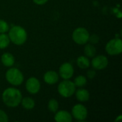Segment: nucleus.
Masks as SVG:
<instances>
[{"label": "nucleus", "mask_w": 122, "mask_h": 122, "mask_svg": "<svg viewBox=\"0 0 122 122\" xmlns=\"http://www.w3.org/2000/svg\"><path fill=\"white\" fill-rule=\"evenodd\" d=\"M1 62L6 67H11L15 63L14 56L9 52H5L1 56Z\"/></svg>", "instance_id": "nucleus-14"}, {"label": "nucleus", "mask_w": 122, "mask_h": 122, "mask_svg": "<svg viewBox=\"0 0 122 122\" xmlns=\"http://www.w3.org/2000/svg\"><path fill=\"white\" fill-rule=\"evenodd\" d=\"M89 32L84 27H78L72 32L73 41L79 45H84L89 41Z\"/></svg>", "instance_id": "nucleus-5"}, {"label": "nucleus", "mask_w": 122, "mask_h": 122, "mask_svg": "<svg viewBox=\"0 0 122 122\" xmlns=\"http://www.w3.org/2000/svg\"><path fill=\"white\" fill-rule=\"evenodd\" d=\"M72 119L71 114L66 110H58L54 115V120L56 122H71Z\"/></svg>", "instance_id": "nucleus-12"}, {"label": "nucleus", "mask_w": 122, "mask_h": 122, "mask_svg": "<svg viewBox=\"0 0 122 122\" xmlns=\"http://www.w3.org/2000/svg\"><path fill=\"white\" fill-rule=\"evenodd\" d=\"M92 66L96 70H103L106 69L109 64V60L104 55L94 56L90 61Z\"/></svg>", "instance_id": "nucleus-8"}, {"label": "nucleus", "mask_w": 122, "mask_h": 122, "mask_svg": "<svg viewBox=\"0 0 122 122\" xmlns=\"http://www.w3.org/2000/svg\"><path fill=\"white\" fill-rule=\"evenodd\" d=\"M71 116L79 122H84L88 117V110L85 106L81 104H75L71 109Z\"/></svg>", "instance_id": "nucleus-7"}, {"label": "nucleus", "mask_w": 122, "mask_h": 122, "mask_svg": "<svg viewBox=\"0 0 122 122\" xmlns=\"http://www.w3.org/2000/svg\"><path fill=\"white\" fill-rule=\"evenodd\" d=\"M20 104L21 105V107L26 109V110H31L35 107V102L34 100L29 97H22L21 101Z\"/></svg>", "instance_id": "nucleus-15"}, {"label": "nucleus", "mask_w": 122, "mask_h": 122, "mask_svg": "<svg viewBox=\"0 0 122 122\" xmlns=\"http://www.w3.org/2000/svg\"><path fill=\"white\" fill-rule=\"evenodd\" d=\"M4 104L10 108L17 107L21 101L22 94L21 91L14 87H9L4 89L1 94Z\"/></svg>", "instance_id": "nucleus-1"}, {"label": "nucleus", "mask_w": 122, "mask_h": 122, "mask_svg": "<svg viewBox=\"0 0 122 122\" xmlns=\"http://www.w3.org/2000/svg\"><path fill=\"white\" fill-rule=\"evenodd\" d=\"M99 40H100L99 36L97 34H93L89 35L88 42H89L90 44H94H94H98V43H99Z\"/></svg>", "instance_id": "nucleus-22"}, {"label": "nucleus", "mask_w": 122, "mask_h": 122, "mask_svg": "<svg viewBox=\"0 0 122 122\" xmlns=\"http://www.w3.org/2000/svg\"><path fill=\"white\" fill-rule=\"evenodd\" d=\"M9 29V26L8 23L3 19H0V34L6 33L8 32Z\"/></svg>", "instance_id": "nucleus-21"}, {"label": "nucleus", "mask_w": 122, "mask_h": 122, "mask_svg": "<svg viewBox=\"0 0 122 122\" xmlns=\"http://www.w3.org/2000/svg\"><path fill=\"white\" fill-rule=\"evenodd\" d=\"M84 45H85V46H84V54L86 56H87L88 58H93L94 56H96L97 49L94 44H92L87 42Z\"/></svg>", "instance_id": "nucleus-17"}, {"label": "nucleus", "mask_w": 122, "mask_h": 122, "mask_svg": "<svg viewBox=\"0 0 122 122\" xmlns=\"http://www.w3.org/2000/svg\"><path fill=\"white\" fill-rule=\"evenodd\" d=\"M9 121V117L6 113L0 109V122H7Z\"/></svg>", "instance_id": "nucleus-23"}, {"label": "nucleus", "mask_w": 122, "mask_h": 122, "mask_svg": "<svg viewBox=\"0 0 122 122\" xmlns=\"http://www.w3.org/2000/svg\"><path fill=\"white\" fill-rule=\"evenodd\" d=\"M8 36L10 41L17 46L23 45L26 41L28 37L26 29L19 25H14L9 28Z\"/></svg>", "instance_id": "nucleus-2"}, {"label": "nucleus", "mask_w": 122, "mask_h": 122, "mask_svg": "<svg viewBox=\"0 0 122 122\" xmlns=\"http://www.w3.org/2000/svg\"><path fill=\"white\" fill-rule=\"evenodd\" d=\"M105 50L109 55H119L122 52V40L119 38L109 40L105 46Z\"/></svg>", "instance_id": "nucleus-6"}, {"label": "nucleus", "mask_w": 122, "mask_h": 122, "mask_svg": "<svg viewBox=\"0 0 122 122\" xmlns=\"http://www.w3.org/2000/svg\"><path fill=\"white\" fill-rule=\"evenodd\" d=\"M76 64L77 66L81 69H88L90 65V61L89 58L86 56H79L76 59Z\"/></svg>", "instance_id": "nucleus-16"}, {"label": "nucleus", "mask_w": 122, "mask_h": 122, "mask_svg": "<svg viewBox=\"0 0 122 122\" xmlns=\"http://www.w3.org/2000/svg\"><path fill=\"white\" fill-rule=\"evenodd\" d=\"M58 74L63 79H70L74 74V66L69 62H64L59 66Z\"/></svg>", "instance_id": "nucleus-9"}, {"label": "nucleus", "mask_w": 122, "mask_h": 122, "mask_svg": "<svg viewBox=\"0 0 122 122\" xmlns=\"http://www.w3.org/2000/svg\"><path fill=\"white\" fill-rule=\"evenodd\" d=\"M6 80L11 85L17 86L21 85L24 80L22 72L16 67H9V69L5 73Z\"/></svg>", "instance_id": "nucleus-3"}, {"label": "nucleus", "mask_w": 122, "mask_h": 122, "mask_svg": "<svg viewBox=\"0 0 122 122\" xmlns=\"http://www.w3.org/2000/svg\"><path fill=\"white\" fill-rule=\"evenodd\" d=\"M32 1L34 4H36V5H39V6L44 5L49 1V0H32Z\"/></svg>", "instance_id": "nucleus-25"}, {"label": "nucleus", "mask_w": 122, "mask_h": 122, "mask_svg": "<svg viewBox=\"0 0 122 122\" xmlns=\"http://www.w3.org/2000/svg\"><path fill=\"white\" fill-rule=\"evenodd\" d=\"M122 119V115H119V116L118 117V118L115 119V122H119V120H121Z\"/></svg>", "instance_id": "nucleus-26"}, {"label": "nucleus", "mask_w": 122, "mask_h": 122, "mask_svg": "<svg viewBox=\"0 0 122 122\" xmlns=\"http://www.w3.org/2000/svg\"><path fill=\"white\" fill-rule=\"evenodd\" d=\"M96 75H97V72L94 70H89L86 72V76L88 79H94L96 76Z\"/></svg>", "instance_id": "nucleus-24"}, {"label": "nucleus", "mask_w": 122, "mask_h": 122, "mask_svg": "<svg viewBox=\"0 0 122 122\" xmlns=\"http://www.w3.org/2000/svg\"><path fill=\"white\" fill-rule=\"evenodd\" d=\"M59 79V74L53 70H49L45 72L44 74V81L46 84L49 85H54L56 84Z\"/></svg>", "instance_id": "nucleus-11"}, {"label": "nucleus", "mask_w": 122, "mask_h": 122, "mask_svg": "<svg viewBox=\"0 0 122 122\" xmlns=\"http://www.w3.org/2000/svg\"><path fill=\"white\" fill-rule=\"evenodd\" d=\"M25 87L26 91L31 94H36L39 92L41 89V83L39 80L34 77H29L25 84Z\"/></svg>", "instance_id": "nucleus-10"}, {"label": "nucleus", "mask_w": 122, "mask_h": 122, "mask_svg": "<svg viewBox=\"0 0 122 122\" xmlns=\"http://www.w3.org/2000/svg\"><path fill=\"white\" fill-rule=\"evenodd\" d=\"M74 94L76 96V99L80 102H88L89 100V98H90L89 92L86 89H83L82 87L78 89L77 90L76 89Z\"/></svg>", "instance_id": "nucleus-13"}, {"label": "nucleus", "mask_w": 122, "mask_h": 122, "mask_svg": "<svg viewBox=\"0 0 122 122\" xmlns=\"http://www.w3.org/2000/svg\"><path fill=\"white\" fill-rule=\"evenodd\" d=\"M73 82L75 84L76 87L81 88V87H84L86 85L87 78L84 75H79L74 79V81Z\"/></svg>", "instance_id": "nucleus-19"}, {"label": "nucleus", "mask_w": 122, "mask_h": 122, "mask_svg": "<svg viewBox=\"0 0 122 122\" xmlns=\"http://www.w3.org/2000/svg\"><path fill=\"white\" fill-rule=\"evenodd\" d=\"M11 41L6 33L0 34V49H6L9 46Z\"/></svg>", "instance_id": "nucleus-18"}, {"label": "nucleus", "mask_w": 122, "mask_h": 122, "mask_svg": "<svg viewBox=\"0 0 122 122\" xmlns=\"http://www.w3.org/2000/svg\"><path fill=\"white\" fill-rule=\"evenodd\" d=\"M76 88L73 81L69 79H64L61 81L57 87V92L59 95L64 98H69L72 97Z\"/></svg>", "instance_id": "nucleus-4"}, {"label": "nucleus", "mask_w": 122, "mask_h": 122, "mask_svg": "<svg viewBox=\"0 0 122 122\" xmlns=\"http://www.w3.org/2000/svg\"><path fill=\"white\" fill-rule=\"evenodd\" d=\"M47 107L48 109L52 112V113H56L58 110H59V104L58 102V101L55 99H51L47 104Z\"/></svg>", "instance_id": "nucleus-20"}]
</instances>
